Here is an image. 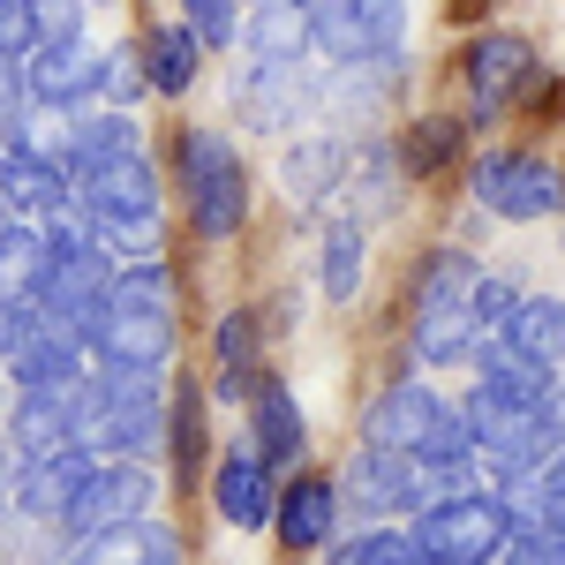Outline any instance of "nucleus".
<instances>
[{
  "label": "nucleus",
  "mask_w": 565,
  "mask_h": 565,
  "mask_svg": "<svg viewBox=\"0 0 565 565\" xmlns=\"http://www.w3.org/2000/svg\"><path fill=\"white\" fill-rule=\"evenodd\" d=\"M76 212L106 234V226H136V218H159V174L143 151H106V159H84L76 174Z\"/></svg>",
  "instance_id": "obj_7"
},
{
  "label": "nucleus",
  "mask_w": 565,
  "mask_h": 565,
  "mask_svg": "<svg viewBox=\"0 0 565 565\" xmlns=\"http://www.w3.org/2000/svg\"><path fill=\"white\" fill-rule=\"evenodd\" d=\"M143 90H151V84H143V53H136V45H114V53H98V106L129 114Z\"/></svg>",
  "instance_id": "obj_37"
},
{
  "label": "nucleus",
  "mask_w": 565,
  "mask_h": 565,
  "mask_svg": "<svg viewBox=\"0 0 565 565\" xmlns=\"http://www.w3.org/2000/svg\"><path fill=\"white\" fill-rule=\"evenodd\" d=\"M31 8H39L45 45H76V31H84V8H76V0H31Z\"/></svg>",
  "instance_id": "obj_43"
},
{
  "label": "nucleus",
  "mask_w": 565,
  "mask_h": 565,
  "mask_svg": "<svg viewBox=\"0 0 565 565\" xmlns=\"http://www.w3.org/2000/svg\"><path fill=\"white\" fill-rule=\"evenodd\" d=\"M399 76H407V53H392V61H354V68H332V84H317V98L340 114V121H377L392 106V90H399Z\"/></svg>",
  "instance_id": "obj_24"
},
{
  "label": "nucleus",
  "mask_w": 565,
  "mask_h": 565,
  "mask_svg": "<svg viewBox=\"0 0 565 565\" xmlns=\"http://www.w3.org/2000/svg\"><path fill=\"white\" fill-rule=\"evenodd\" d=\"M8 151L31 159V167L68 174V159H76V121H68L61 106H23V114L8 121Z\"/></svg>",
  "instance_id": "obj_31"
},
{
  "label": "nucleus",
  "mask_w": 565,
  "mask_h": 565,
  "mask_svg": "<svg viewBox=\"0 0 565 565\" xmlns=\"http://www.w3.org/2000/svg\"><path fill=\"white\" fill-rule=\"evenodd\" d=\"M68 565H189V543L159 513H143L129 527H106V535L68 543Z\"/></svg>",
  "instance_id": "obj_21"
},
{
  "label": "nucleus",
  "mask_w": 565,
  "mask_h": 565,
  "mask_svg": "<svg viewBox=\"0 0 565 565\" xmlns=\"http://www.w3.org/2000/svg\"><path fill=\"white\" fill-rule=\"evenodd\" d=\"M513 302H521V287H513V279H490V271H482V279H476V295H468V317H476V332H482V340H490V332H505Z\"/></svg>",
  "instance_id": "obj_39"
},
{
  "label": "nucleus",
  "mask_w": 565,
  "mask_h": 565,
  "mask_svg": "<svg viewBox=\"0 0 565 565\" xmlns=\"http://www.w3.org/2000/svg\"><path fill=\"white\" fill-rule=\"evenodd\" d=\"M242 45H249V68H302L309 53H317L309 0H257L249 23H242Z\"/></svg>",
  "instance_id": "obj_20"
},
{
  "label": "nucleus",
  "mask_w": 565,
  "mask_h": 565,
  "mask_svg": "<svg viewBox=\"0 0 565 565\" xmlns=\"http://www.w3.org/2000/svg\"><path fill=\"white\" fill-rule=\"evenodd\" d=\"M257 354H264V317L257 309H226L212 324V362H218V399L226 407H249V392H257Z\"/></svg>",
  "instance_id": "obj_23"
},
{
  "label": "nucleus",
  "mask_w": 565,
  "mask_h": 565,
  "mask_svg": "<svg viewBox=\"0 0 565 565\" xmlns=\"http://www.w3.org/2000/svg\"><path fill=\"white\" fill-rule=\"evenodd\" d=\"M392 159H399V174H407V181L445 174V167L460 159V121H452V114H423V121H407L399 143H392Z\"/></svg>",
  "instance_id": "obj_33"
},
{
  "label": "nucleus",
  "mask_w": 565,
  "mask_h": 565,
  "mask_svg": "<svg viewBox=\"0 0 565 565\" xmlns=\"http://www.w3.org/2000/svg\"><path fill=\"white\" fill-rule=\"evenodd\" d=\"M407 348H415L423 370H468L476 348H482V332H476V317H468V309H430V317H415Z\"/></svg>",
  "instance_id": "obj_32"
},
{
  "label": "nucleus",
  "mask_w": 565,
  "mask_h": 565,
  "mask_svg": "<svg viewBox=\"0 0 565 565\" xmlns=\"http://www.w3.org/2000/svg\"><path fill=\"white\" fill-rule=\"evenodd\" d=\"M543 527H565V452L543 468Z\"/></svg>",
  "instance_id": "obj_45"
},
{
  "label": "nucleus",
  "mask_w": 565,
  "mask_h": 565,
  "mask_svg": "<svg viewBox=\"0 0 565 565\" xmlns=\"http://www.w3.org/2000/svg\"><path fill=\"white\" fill-rule=\"evenodd\" d=\"M242 415H249V437H242V445L257 452L271 476L309 468V423H302V407H295V392L279 385L271 370L257 377V392H249V407H242Z\"/></svg>",
  "instance_id": "obj_15"
},
{
  "label": "nucleus",
  "mask_w": 565,
  "mask_h": 565,
  "mask_svg": "<svg viewBox=\"0 0 565 565\" xmlns=\"http://www.w3.org/2000/svg\"><path fill=\"white\" fill-rule=\"evenodd\" d=\"M90 468H98V452H53V460H15V476H8V505L23 513V521L39 527H61V513L76 505V490L90 482Z\"/></svg>",
  "instance_id": "obj_16"
},
{
  "label": "nucleus",
  "mask_w": 565,
  "mask_h": 565,
  "mask_svg": "<svg viewBox=\"0 0 565 565\" xmlns=\"http://www.w3.org/2000/svg\"><path fill=\"white\" fill-rule=\"evenodd\" d=\"M498 565H565V527H521Z\"/></svg>",
  "instance_id": "obj_41"
},
{
  "label": "nucleus",
  "mask_w": 565,
  "mask_h": 565,
  "mask_svg": "<svg viewBox=\"0 0 565 565\" xmlns=\"http://www.w3.org/2000/svg\"><path fill=\"white\" fill-rule=\"evenodd\" d=\"M317 106V76L309 68H242L234 76V114L257 136H287Z\"/></svg>",
  "instance_id": "obj_17"
},
{
  "label": "nucleus",
  "mask_w": 565,
  "mask_h": 565,
  "mask_svg": "<svg viewBox=\"0 0 565 565\" xmlns=\"http://www.w3.org/2000/svg\"><path fill=\"white\" fill-rule=\"evenodd\" d=\"M151 505H159V476H151V460H98L53 535H61V543H84V535H106V527L143 521Z\"/></svg>",
  "instance_id": "obj_8"
},
{
  "label": "nucleus",
  "mask_w": 565,
  "mask_h": 565,
  "mask_svg": "<svg viewBox=\"0 0 565 565\" xmlns=\"http://www.w3.org/2000/svg\"><path fill=\"white\" fill-rule=\"evenodd\" d=\"M279 482L249 445H226L212 460V476H204V498H212L218 527H242V535H257V527H271V513H279Z\"/></svg>",
  "instance_id": "obj_13"
},
{
  "label": "nucleus",
  "mask_w": 565,
  "mask_h": 565,
  "mask_svg": "<svg viewBox=\"0 0 565 565\" xmlns=\"http://www.w3.org/2000/svg\"><path fill=\"white\" fill-rule=\"evenodd\" d=\"M362 445L399 452V460H423V468L476 452L468 445V423H460V399H445L430 377H392L370 399V415H362Z\"/></svg>",
  "instance_id": "obj_2"
},
{
  "label": "nucleus",
  "mask_w": 565,
  "mask_h": 565,
  "mask_svg": "<svg viewBox=\"0 0 565 565\" xmlns=\"http://www.w3.org/2000/svg\"><path fill=\"white\" fill-rule=\"evenodd\" d=\"M90 370H129V377H174V354H181V324L159 317V309H106L98 332L84 340Z\"/></svg>",
  "instance_id": "obj_9"
},
{
  "label": "nucleus",
  "mask_w": 565,
  "mask_h": 565,
  "mask_svg": "<svg viewBox=\"0 0 565 565\" xmlns=\"http://www.w3.org/2000/svg\"><path fill=\"white\" fill-rule=\"evenodd\" d=\"M167 468H174V482H204L212 476V399H204V385L181 370V377H167Z\"/></svg>",
  "instance_id": "obj_19"
},
{
  "label": "nucleus",
  "mask_w": 565,
  "mask_h": 565,
  "mask_svg": "<svg viewBox=\"0 0 565 565\" xmlns=\"http://www.w3.org/2000/svg\"><path fill=\"white\" fill-rule=\"evenodd\" d=\"M39 8L31 0H0V61H31L39 53Z\"/></svg>",
  "instance_id": "obj_40"
},
{
  "label": "nucleus",
  "mask_w": 565,
  "mask_h": 565,
  "mask_svg": "<svg viewBox=\"0 0 565 565\" xmlns=\"http://www.w3.org/2000/svg\"><path fill=\"white\" fill-rule=\"evenodd\" d=\"M407 535L437 565H498L505 543H513V513H505L498 490H460V498H437L430 513H415Z\"/></svg>",
  "instance_id": "obj_4"
},
{
  "label": "nucleus",
  "mask_w": 565,
  "mask_h": 565,
  "mask_svg": "<svg viewBox=\"0 0 565 565\" xmlns=\"http://www.w3.org/2000/svg\"><path fill=\"white\" fill-rule=\"evenodd\" d=\"M468 196L498 218H558L565 212V174L535 151H482L468 167Z\"/></svg>",
  "instance_id": "obj_6"
},
{
  "label": "nucleus",
  "mask_w": 565,
  "mask_h": 565,
  "mask_svg": "<svg viewBox=\"0 0 565 565\" xmlns=\"http://www.w3.org/2000/svg\"><path fill=\"white\" fill-rule=\"evenodd\" d=\"M174 167H181L189 226H196L204 242H226V234L249 226V167H242V151H234L218 129H181Z\"/></svg>",
  "instance_id": "obj_3"
},
{
  "label": "nucleus",
  "mask_w": 565,
  "mask_h": 565,
  "mask_svg": "<svg viewBox=\"0 0 565 565\" xmlns=\"http://www.w3.org/2000/svg\"><path fill=\"white\" fill-rule=\"evenodd\" d=\"M45 271H53V249H45L39 226H0V302L8 309H39Z\"/></svg>",
  "instance_id": "obj_30"
},
{
  "label": "nucleus",
  "mask_w": 565,
  "mask_h": 565,
  "mask_svg": "<svg viewBox=\"0 0 565 565\" xmlns=\"http://www.w3.org/2000/svg\"><path fill=\"white\" fill-rule=\"evenodd\" d=\"M90 377V348L76 332H61V324H31L23 332V348L8 354V385L15 392H76Z\"/></svg>",
  "instance_id": "obj_18"
},
{
  "label": "nucleus",
  "mask_w": 565,
  "mask_h": 565,
  "mask_svg": "<svg viewBox=\"0 0 565 565\" xmlns=\"http://www.w3.org/2000/svg\"><path fill=\"white\" fill-rule=\"evenodd\" d=\"M476 279H482V264L468 257V249H430V257H415V271H407V302H415V317H430V309H468Z\"/></svg>",
  "instance_id": "obj_27"
},
{
  "label": "nucleus",
  "mask_w": 565,
  "mask_h": 565,
  "mask_svg": "<svg viewBox=\"0 0 565 565\" xmlns=\"http://www.w3.org/2000/svg\"><path fill=\"white\" fill-rule=\"evenodd\" d=\"M460 76H468L476 114H498V106H513V98L535 84V45H527L521 31H476L468 53H460Z\"/></svg>",
  "instance_id": "obj_14"
},
{
  "label": "nucleus",
  "mask_w": 565,
  "mask_h": 565,
  "mask_svg": "<svg viewBox=\"0 0 565 565\" xmlns=\"http://www.w3.org/2000/svg\"><path fill=\"white\" fill-rule=\"evenodd\" d=\"M558 423H565V385H558Z\"/></svg>",
  "instance_id": "obj_48"
},
{
  "label": "nucleus",
  "mask_w": 565,
  "mask_h": 565,
  "mask_svg": "<svg viewBox=\"0 0 565 565\" xmlns=\"http://www.w3.org/2000/svg\"><path fill=\"white\" fill-rule=\"evenodd\" d=\"M8 476H15V468H0V513H15V505H8Z\"/></svg>",
  "instance_id": "obj_47"
},
{
  "label": "nucleus",
  "mask_w": 565,
  "mask_h": 565,
  "mask_svg": "<svg viewBox=\"0 0 565 565\" xmlns=\"http://www.w3.org/2000/svg\"><path fill=\"white\" fill-rule=\"evenodd\" d=\"M136 53H143V84L159 90V98H189L196 68H204V45H196V31H189V23H159L151 39L136 45Z\"/></svg>",
  "instance_id": "obj_29"
},
{
  "label": "nucleus",
  "mask_w": 565,
  "mask_h": 565,
  "mask_svg": "<svg viewBox=\"0 0 565 565\" xmlns=\"http://www.w3.org/2000/svg\"><path fill=\"white\" fill-rule=\"evenodd\" d=\"M181 23L196 31V45H242V0H181Z\"/></svg>",
  "instance_id": "obj_38"
},
{
  "label": "nucleus",
  "mask_w": 565,
  "mask_h": 565,
  "mask_svg": "<svg viewBox=\"0 0 565 565\" xmlns=\"http://www.w3.org/2000/svg\"><path fill=\"white\" fill-rule=\"evenodd\" d=\"M106 309H114V257H106L98 242L76 249V257H53V271H45V287H39V317L45 324L90 340Z\"/></svg>",
  "instance_id": "obj_12"
},
{
  "label": "nucleus",
  "mask_w": 565,
  "mask_h": 565,
  "mask_svg": "<svg viewBox=\"0 0 565 565\" xmlns=\"http://www.w3.org/2000/svg\"><path fill=\"white\" fill-rule=\"evenodd\" d=\"M362 565H437V558L407 535V527H370V558Z\"/></svg>",
  "instance_id": "obj_42"
},
{
  "label": "nucleus",
  "mask_w": 565,
  "mask_h": 565,
  "mask_svg": "<svg viewBox=\"0 0 565 565\" xmlns=\"http://www.w3.org/2000/svg\"><path fill=\"white\" fill-rule=\"evenodd\" d=\"M271 535L279 551L295 558H324L340 535H348V505H340V476H317V468H295L279 482V513H271Z\"/></svg>",
  "instance_id": "obj_11"
},
{
  "label": "nucleus",
  "mask_w": 565,
  "mask_h": 565,
  "mask_svg": "<svg viewBox=\"0 0 565 565\" xmlns=\"http://www.w3.org/2000/svg\"><path fill=\"white\" fill-rule=\"evenodd\" d=\"M8 452L15 460L76 452V407H68V392H15V407H8Z\"/></svg>",
  "instance_id": "obj_22"
},
{
  "label": "nucleus",
  "mask_w": 565,
  "mask_h": 565,
  "mask_svg": "<svg viewBox=\"0 0 565 565\" xmlns=\"http://www.w3.org/2000/svg\"><path fill=\"white\" fill-rule=\"evenodd\" d=\"M498 340L521 348L527 362H543V370H565V295H521Z\"/></svg>",
  "instance_id": "obj_28"
},
{
  "label": "nucleus",
  "mask_w": 565,
  "mask_h": 565,
  "mask_svg": "<svg viewBox=\"0 0 565 565\" xmlns=\"http://www.w3.org/2000/svg\"><path fill=\"white\" fill-rule=\"evenodd\" d=\"M309 15H317V53H332L340 68L392 61L407 39V0H309Z\"/></svg>",
  "instance_id": "obj_10"
},
{
  "label": "nucleus",
  "mask_w": 565,
  "mask_h": 565,
  "mask_svg": "<svg viewBox=\"0 0 565 565\" xmlns=\"http://www.w3.org/2000/svg\"><path fill=\"white\" fill-rule=\"evenodd\" d=\"M362 558H370V527H348V535H340L317 565H362Z\"/></svg>",
  "instance_id": "obj_46"
},
{
  "label": "nucleus",
  "mask_w": 565,
  "mask_h": 565,
  "mask_svg": "<svg viewBox=\"0 0 565 565\" xmlns=\"http://www.w3.org/2000/svg\"><path fill=\"white\" fill-rule=\"evenodd\" d=\"M249 8H257V0H249Z\"/></svg>",
  "instance_id": "obj_49"
},
{
  "label": "nucleus",
  "mask_w": 565,
  "mask_h": 565,
  "mask_svg": "<svg viewBox=\"0 0 565 565\" xmlns=\"http://www.w3.org/2000/svg\"><path fill=\"white\" fill-rule=\"evenodd\" d=\"M437 498V476L423 460H399V452H377V445H362L348 460V476H340V505L362 513V527H407L415 513H430Z\"/></svg>",
  "instance_id": "obj_5"
},
{
  "label": "nucleus",
  "mask_w": 565,
  "mask_h": 565,
  "mask_svg": "<svg viewBox=\"0 0 565 565\" xmlns=\"http://www.w3.org/2000/svg\"><path fill=\"white\" fill-rule=\"evenodd\" d=\"M362 264H370L362 218H332V226H324V249H317V279H324L332 302H354V295H362Z\"/></svg>",
  "instance_id": "obj_35"
},
{
  "label": "nucleus",
  "mask_w": 565,
  "mask_h": 565,
  "mask_svg": "<svg viewBox=\"0 0 565 565\" xmlns=\"http://www.w3.org/2000/svg\"><path fill=\"white\" fill-rule=\"evenodd\" d=\"M114 302L121 309H159V317H174L181 295H174V271L159 257H136V264H114Z\"/></svg>",
  "instance_id": "obj_36"
},
{
  "label": "nucleus",
  "mask_w": 565,
  "mask_h": 565,
  "mask_svg": "<svg viewBox=\"0 0 565 565\" xmlns=\"http://www.w3.org/2000/svg\"><path fill=\"white\" fill-rule=\"evenodd\" d=\"M354 174V151L340 136H302V143H287V159H279V189L295 196V204H324L332 189H348Z\"/></svg>",
  "instance_id": "obj_26"
},
{
  "label": "nucleus",
  "mask_w": 565,
  "mask_h": 565,
  "mask_svg": "<svg viewBox=\"0 0 565 565\" xmlns=\"http://www.w3.org/2000/svg\"><path fill=\"white\" fill-rule=\"evenodd\" d=\"M76 407V445L98 460H151L167 437V377H129V370H90L68 392Z\"/></svg>",
  "instance_id": "obj_1"
},
{
  "label": "nucleus",
  "mask_w": 565,
  "mask_h": 565,
  "mask_svg": "<svg viewBox=\"0 0 565 565\" xmlns=\"http://www.w3.org/2000/svg\"><path fill=\"white\" fill-rule=\"evenodd\" d=\"M23 90L31 106H76V98H98V53L84 39L76 45H39L31 68H23Z\"/></svg>",
  "instance_id": "obj_25"
},
{
  "label": "nucleus",
  "mask_w": 565,
  "mask_h": 565,
  "mask_svg": "<svg viewBox=\"0 0 565 565\" xmlns=\"http://www.w3.org/2000/svg\"><path fill=\"white\" fill-rule=\"evenodd\" d=\"M23 106H31V90H23V61H0V129H8Z\"/></svg>",
  "instance_id": "obj_44"
},
{
  "label": "nucleus",
  "mask_w": 565,
  "mask_h": 565,
  "mask_svg": "<svg viewBox=\"0 0 565 565\" xmlns=\"http://www.w3.org/2000/svg\"><path fill=\"white\" fill-rule=\"evenodd\" d=\"M468 370H476L482 385H498V392H521V399H558V370L527 362V354H521V348H505L498 332H490V340L476 348V362H468Z\"/></svg>",
  "instance_id": "obj_34"
}]
</instances>
